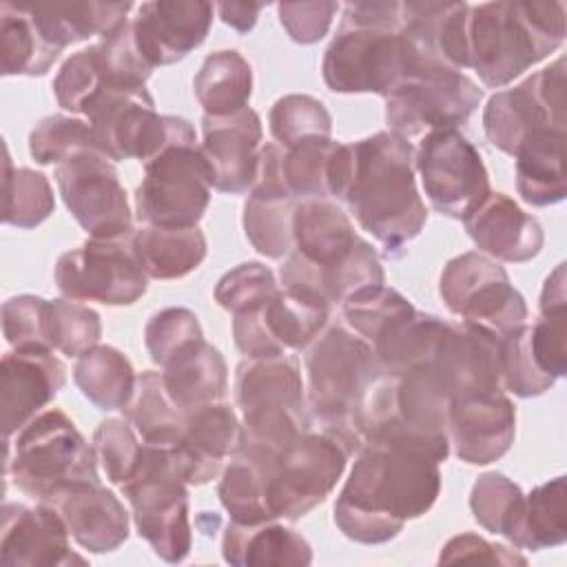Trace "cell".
Listing matches in <instances>:
<instances>
[{
    "label": "cell",
    "mask_w": 567,
    "mask_h": 567,
    "mask_svg": "<svg viewBox=\"0 0 567 567\" xmlns=\"http://www.w3.org/2000/svg\"><path fill=\"white\" fill-rule=\"evenodd\" d=\"M425 58L401 31V2H350L321 73L334 93L394 91Z\"/></svg>",
    "instance_id": "cell-3"
},
{
    "label": "cell",
    "mask_w": 567,
    "mask_h": 567,
    "mask_svg": "<svg viewBox=\"0 0 567 567\" xmlns=\"http://www.w3.org/2000/svg\"><path fill=\"white\" fill-rule=\"evenodd\" d=\"M60 51L42 40L20 2H0L2 75H44Z\"/></svg>",
    "instance_id": "cell-38"
},
{
    "label": "cell",
    "mask_w": 567,
    "mask_h": 567,
    "mask_svg": "<svg viewBox=\"0 0 567 567\" xmlns=\"http://www.w3.org/2000/svg\"><path fill=\"white\" fill-rule=\"evenodd\" d=\"M337 144L332 137H315L284 148L281 173L292 197H328V171Z\"/></svg>",
    "instance_id": "cell-41"
},
{
    "label": "cell",
    "mask_w": 567,
    "mask_h": 567,
    "mask_svg": "<svg viewBox=\"0 0 567 567\" xmlns=\"http://www.w3.org/2000/svg\"><path fill=\"white\" fill-rule=\"evenodd\" d=\"M357 452L354 467L334 503V523L354 543L381 545L436 503L439 461L410 447L374 441Z\"/></svg>",
    "instance_id": "cell-1"
},
{
    "label": "cell",
    "mask_w": 567,
    "mask_h": 567,
    "mask_svg": "<svg viewBox=\"0 0 567 567\" xmlns=\"http://www.w3.org/2000/svg\"><path fill=\"white\" fill-rule=\"evenodd\" d=\"M2 432H20L66 383V365L53 352L13 350L2 357Z\"/></svg>",
    "instance_id": "cell-25"
},
{
    "label": "cell",
    "mask_w": 567,
    "mask_h": 567,
    "mask_svg": "<svg viewBox=\"0 0 567 567\" xmlns=\"http://www.w3.org/2000/svg\"><path fill=\"white\" fill-rule=\"evenodd\" d=\"M516 188L532 206H551L567 195L565 126H540L516 148Z\"/></svg>",
    "instance_id": "cell-30"
},
{
    "label": "cell",
    "mask_w": 567,
    "mask_h": 567,
    "mask_svg": "<svg viewBox=\"0 0 567 567\" xmlns=\"http://www.w3.org/2000/svg\"><path fill=\"white\" fill-rule=\"evenodd\" d=\"M284 148L266 144L259 151L257 179L244 204V233L266 257L279 259L292 252V213L297 197L290 195L281 173Z\"/></svg>",
    "instance_id": "cell-24"
},
{
    "label": "cell",
    "mask_w": 567,
    "mask_h": 567,
    "mask_svg": "<svg viewBox=\"0 0 567 567\" xmlns=\"http://www.w3.org/2000/svg\"><path fill=\"white\" fill-rule=\"evenodd\" d=\"M565 42L563 2L470 4L467 55L485 86L501 89Z\"/></svg>",
    "instance_id": "cell-4"
},
{
    "label": "cell",
    "mask_w": 567,
    "mask_h": 567,
    "mask_svg": "<svg viewBox=\"0 0 567 567\" xmlns=\"http://www.w3.org/2000/svg\"><path fill=\"white\" fill-rule=\"evenodd\" d=\"M102 334L100 315L75 299L51 301V343L66 357H80L97 346Z\"/></svg>",
    "instance_id": "cell-51"
},
{
    "label": "cell",
    "mask_w": 567,
    "mask_h": 567,
    "mask_svg": "<svg viewBox=\"0 0 567 567\" xmlns=\"http://www.w3.org/2000/svg\"><path fill=\"white\" fill-rule=\"evenodd\" d=\"M100 86L102 75L95 44L66 58L53 80V93L58 104L71 113H82L84 104L100 91Z\"/></svg>",
    "instance_id": "cell-53"
},
{
    "label": "cell",
    "mask_w": 567,
    "mask_h": 567,
    "mask_svg": "<svg viewBox=\"0 0 567 567\" xmlns=\"http://www.w3.org/2000/svg\"><path fill=\"white\" fill-rule=\"evenodd\" d=\"M483 91L463 71L423 60L394 91L385 95V122L392 133L423 137L456 128L478 109Z\"/></svg>",
    "instance_id": "cell-10"
},
{
    "label": "cell",
    "mask_w": 567,
    "mask_h": 567,
    "mask_svg": "<svg viewBox=\"0 0 567 567\" xmlns=\"http://www.w3.org/2000/svg\"><path fill=\"white\" fill-rule=\"evenodd\" d=\"M520 501V487L501 472L481 474L470 492V507L476 523L494 534L507 532Z\"/></svg>",
    "instance_id": "cell-50"
},
{
    "label": "cell",
    "mask_w": 567,
    "mask_h": 567,
    "mask_svg": "<svg viewBox=\"0 0 567 567\" xmlns=\"http://www.w3.org/2000/svg\"><path fill=\"white\" fill-rule=\"evenodd\" d=\"M7 151L4 162V224L18 228L40 226L55 208L53 190L49 179L27 166H13Z\"/></svg>",
    "instance_id": "cell-40"
},
{
    "label": "cell",
    "mask_w": 567,
    "mask_h": 567,
    "mask_svg": "<svg viewBox=\"0 0 567 567\" xmlns=\"http://www.w3.org/2000/svg\"><path fill=\"white\" fill-rule=\"evenodd\" d=\"M162 381L173 405L179 412H188L224 399L228 370L221 352L206 339H199L162 368Z\"/></svg>",
    "instance_id": "cell-31"
},
{
    "label": "cell",
    "mask_w": 567,
    "mask_h": 567,
    "mask_svg": "<svg viewBox=\"0 0 567 567\" xmlns=\"http://www.w3.org/2000/svg\"><path fill=\"white\" fill-rule=\"evenodd\" d=\"M133 246L144 272L153 279H179L206 257V237L197 226H153L133 230Z\"/></svg>",
    "instance_id": "cell-34"
},
{
    "label": "cell",
    "mask_w": 567,
    "mask_h": 567,
    "mask_svg": "<svg viewBox=\"0 0 567 567\" xmlns=\"http://www.w3.org/2000/svg\"><path fill=\"white\" fill-rule=\"evenodd\" d=\"M235 396L244 419L241 445L279 454L306 432L303 381L295 357H246L237 365Z\"/></svg>",
    "instance_id": "cell-8"
},
{
    "label": "cell",
    "mask_w": 567,
    "mask_h": 567,
    "mask_svg": "<svg viewBox=\"0 0 567 567\" xmlns=\"http://www.w3.org/2000/svg\"><path fill=\"white\" fill-rule=\"evenodd\" d=\"M441 565L450 563H487V565H527V558L520 556L514 549H507L505 545H496L485 540L483 536L476 534H456L452 536L441 554H439Z\"/></svg>",
    "instance_id": "cell-56"
},
{
    "label": "cell",
    "mask_w": 567,
    "mask_h": 567,
    "mask_svg": "<svg viewBox=\"0 0 567 567\" xmlns=\"http://www.w3.org/2000/svg\"><path fill=\"white\" fill-rule=\"evenodd\" d=\"M330 303L303 288H284L264 306L233 315L235 346L246 357H268L301 350L321 332Z\"/></svg>",
    "instance_id": "cell-18"
},
{
    "label": "cell",
    "mask_w": 567,
    "mask_h": 567,
    "mask_svg": "<svg viewBox=\"0 0 567 567\" xmlns=\"http://www.w3.org/2000/svg\"><path fill=\"white\" fill-rule=\"evenodd\" d=\"M210 171L199 151L195 128L182 117L171 142L148 162L135 190L142 224L197 226L210 202Z\"/></svg>",
    "instance_id": "cell-9"
},
{
    "label": "cell",
    "mask_w": 567,
    "mask_h": 567,
    "mask_svg": "<svg viewBox=\"0 0 567 567\" xmlns=\"http://www.w3.org/2000/svg\"><path fill=\"white\" fill-rule=\"evenodd\" d=\"M275 456L277 454H268L250 445H241L239 452L230 456L217 487L219 501L230 514V520L244 525L277 520L268 503V478Z\"/></svg>",
    "instance_id": "cell-33"
},
{
    "label": "cell",
    "mask_w": 567,
    "mask_h": 567,
    "mask_svg": "<svg viewBox=\"0 0 567 567\" xmlns=\"http://www.w3.org/2000/svg\"><path fill=\"white\" fill-rule=\"evenodd\" d=\"M529 348L538 368L554 381L567 374V310L547 312L529 326Z\"/></svg>",
    "instance_id": "cell-54"
},
{
    "label": "cell",
    "mask_w": 567,
    "mask_h": 567,
    "mask_svg": "<svg viewBox=\"0 0 567 567\" xmlns=\"http://www.w3.org/2000/svg\"><path fill=\"white\" fill-rule=\"evenodd\" d=\"M556 381L547 377L529 348V323L501 337V385L516 396L529 399L547 392Z\"/></svg>",
    "instance_id": "cell-47"
},
{
    "label": "cell",
    "mask_w": 567,
    "mask_h": 567,
    "mask_svg": "<svg viewBox=\"0 0 567 567\" xmlns=\"http://www.w3.org/2000/svg\"><path fill=\"white\" fill-rule=\"evenodd\" d=\"M221 556L226 563L246 567V565H310L312 547L310 543L290 527L279 525L277 520L244 525L230 520L221 538Z\"/></svg>",
    "instance_id": "cell-32"
},
{
    "label": "cell",
    "mask_w": 567,
    "mask_h": 567,
    "mask_svg": "<svg viewBox=\"0 0 567 567\" xmlns=\"http://www.w3.org/2000/svg\"><path fill=\"white\" fill-rule=\"evenodd\" d=\"M540 126H565L563 55L514 89L494 93L483 111L487 140L507 155H514L518 144Z\"/></svg>",
    "instance_id": "cell-17"
},
{
    "label": "cell",
    "mask_w": 567,
    "mask_h": 567,
    "mask_svg": "<svg viewBox=\"0 0 567 567\" xmlns=\"http://www.w3.org/2000/svg\"><path fill=\"white\" fill-rule=\"evenodd\" d=\"M47 44L62 53L64 47L89 35H109L120 29L133 2H20Z\"/></svg>",
    "instance_id": "cell-29"
},
{
    "label": "cell",
    "mask_w": 567,
    "mask_h": 567,
    "mask_svg": "<svg viewBox=\"0 0 567 567\" xmlns=\"http://www.w3.org/2000/svg\"><path fill=\"white\" fill-rule=\"evenodd\" d=\"M567 310V292H565V264H558L549 277L545 279L540 292V315L563 312Z\"/></svg>",
    "instance_id": "cell-58"
},
{
    "label": "cell",
    "mask_w": 567,
    "mask_h": 567,
    "mask_svg": "<svg viewBox=\"0 0 567 567\" xmlns=\"http://www.w3.org/2000/svg\"><path fill=\"white\" fill-rule=\"evenodd\" d=\"M199 151L215 190L239 195L252 188L259 168L261 120L250 106L230 115H204Z\"/></svg>",
    "instance_id": "cell-21"
},
{
    "label": "cell",
    "mask_w": 567,
    "mask_h": 567,
    "mask_svg": "<svg viewBox=\"0 0 567 567\" xmlns=\"http://www.w3.org/2000/svg\"><path fill=\"white\" fill-rule=\"evenodd\" d=\"M73 379L80 392L100 410H122L135 390L131 361L113 346H93L78 357Z\"/></svg>",
    "instance_id": "cell-37"
},
{
    "label": "cell",
    "mask_w": 567,
    "mask_h": 567,
    "mask_svg": "<svg viewBox=\"0 0 567 567\" xmlns=\"http://www.w3.org/2000/svg\"><path fill=\"white\" fill-rule=\"evenodd\" d=\"M565 476H556L534 487L523 501L503 534L516 549L540 551L567 540L565 520Z\"/></svg>",
    "instance_id": "cell-35"
},
{
    "label": "cell",
    "mask_w": 567,
    "mask_h": 567,
    "mask_svg": "<svg viewBox=\"0 0 567 567\" xmlns=\"http://www.w3.org/2000/svg\"><path fill=\"white\" fill-rule=\"evenodd\" d=\"M385 284V275L374 248L359 237L354 248L332 268L321 272L312 286V292L328 303H343L350 295Z\"/></svg>",
    "instance_id": "cell-43"
},
{
    "label": "cell",
    "mask_w": 567,
    "mask_h": 567,
    "mask_svg": "<svg viewBox=\"0 0 567 567\" xmlns=\"http://www.w3.org/2000/svg\"><path fill=\"white\" fill-rule=\"evenodd\" d=\"M213 4L199 0H157L137 7L131 20L133 40L144 62L166 66L197 49L213 24Z\"/></svg>",
    "instance_id": "cell-20"
},
{
    "label": "cell",
    "mask_w": 567,
    "mask_h": 567,
    "mask_svg": "<svg viewBox=\"0 0 567 567\" xmlns=\"http://www.w3.org/2000/svg\"><path fill=\"white\" fill-rule=\"evenodd\" d=\"M514 434L516 410L503 390L465 394L452 401L447 439L461 461L487 465L512 447Z\"/></svg>",
    "instance_id": "cell-23"
},
{
    "label": "cell",
    "mask_w": 567,
    "mask_h": 567,
    "mask_svg": "<svg viewBox=\"0 0 567 567\" xmlns=\"http://www.w3.org/2000/svg\"><path fill=\"white\" fill-rule=\"evenodd\" d=\"M186 485H190V461L182 436L166 443L142 441L135 472L120 485L131 503L137 534L166 563H182L193 545Z\"/></svg>",
    "instance_id": "cell-5"
},
{
    "label": "cell",
    "mask_w": 567,
    "mask_h": 567,
    "mask_svg": "<svg viewBox=\"0 0 567 567\" xmlns=\"http://www.w3.org/2000/svg\"><path fill=\"white\" fill-rule=\"evenodd\" d=\"M2 332L16 350L53 352L51 301L35 295L7 299L2 303Z\"/></svg>",
    "instance_id": "cell-45"
},
{
    "label": "cell",
    "mask_w": 567,
    "mask_h": 567,
    "mask_svg": "<svg viewBox=\"0 0 567 567\" xmlns=\"http://www.w3.org/2000/svg\"><path fill=\"white\" fill-rule=\"evenodd\" d=\"M439 292L463 323L481 326L498 337L527 323L523 295L487 255L470 250L452 257L441 272Z\"/></svg>",
    "instance_id": "cell-14"
},
{
    "label": "cell",
    "mask_w": 567,
    "mask_h": 567,
    "mask_svg": "<svg viewBox=\"0 0 567 567\" xmlns=\"http://www.w3.org/2000/svg\"><path fill=\"white\" fill-rule=\"evenodd\" d=\"M97 151L91 126L84 120L69 115H49L40 120L29 133V153L38 164H60L66 157Z\"/></svg>",
    "instance_id": "cell-46"
},
{
    "label": "cell",
    "mask_w": 567,
    "mask_h": 567,
    "mask_svg": "<svg viewBox=\"0 0 567 567\" xmlns=\"http://www.w3.org/2000/svg\"><path fill=\"white\" fill-rule=\"evenodd\" d=\"M204 339L197 315L188 308H164L155 312L144 328V343L151 359L157 365H166L175 354H179L190 343Z\"/></svg>",
    "instance_id": "cell-52"
},
{
    "label": "cell",
    "mask_w": 567,
    "mask_h": 567,
    "mask_svg": "<svg viewBox=\"0 0 567 567\" xmlns=\"http://www.w3.org/2000/svg\"><path fill=\"white\" fill-rule=\"evenodd\" d=\"M279 22L299 44L319 42L339 11L337 2H281L277 7Z\"/></svg>",
    "instance_id": "cell-55"
},
{
    "label": "cell",
    "mask_w": 567,
    "mask_h": 567,
    "mask_svg": "<svg viewBox=\"0 0 567 567\" xmlns=\"http://www.w3.org/2000/svg\"><path fill=\"white\" fill-rule=\"evenodd\" d=\"M122 410L146 443H166L182 436L184 414L168 399L162 372L144 370L135 381L131 401Z\"/></svg>",
    "instance_id": "cell-39"
},
{
    "label": "cell",
    "mask_w": 567,
    "mask_h": 567,
    "mask_svg": "<svg viewBox=\"0 0 567 567\" xmlns=\"http://www.w3.org/2000/svg\"><path fill=\"white\" fill-rule=\"evenodd\" d=\"M341 306L348 326L368 343H374L396 319L414 310V306L399 290L383 284L350 295Z\"/></svg>",
    "instance_id": "cell-42"
},
{
    "label": "cell",
    "mask_w": 567,
    "mask_h": 567,
    "mask_svg": "<svg viewBox=\"0 0 567 567\" xmlns=\"http://www.w3.org/2000/svg\"><path fill=\"white\" fill-rule=\"evenodd\" d=\"M55 182L66 208L91 239L120 237L133 230L126 190L100 151H82L60 162Z\"/></svg>",
    "instance_id": "cell-16"
},
{
    "label": "cell",
    "mask_w": 567,
    "mask_h": 567,
    "mask_svg": "<svg viewBox=\"0 0 567 567\" xmlns=\"http://www.w3.org/2000/svg\"><path fill=\"white\" fill-rule=\"evenodd\" d=\"M93 450L106 478L120 487L135 472L142 452V436L128 419L111 416L97 425L93 434Z\"/></svg>",
    "instance_id": "cell-48"
},
{
    "label": "cell",
    "mask_w": 567,
    "mask_h": 567,
    "mask_svg": "<svg viewBox=\"0 0 567 567\" xmlns=\"http://www.w3.org/2000/svg\"><path fill=\"white\" fill-rule=\"evenodd\" d=\"M82 113L95 148L113 162H148L171 142L182 122L177 115H159L146 86H100Z\"/></svg>",
    "instance_id": "cell-11"
},
{
    "label": "cell",
    "mask_w": 567,
    "mask_h": 567,
    "mask_svg": "<svg viewBox=\"0 0 567 567\" xmlns=\"http://www.w3.org/2000/svg\"><path fill=\"white\" fill-rule=\"evenodd\" d=\"M270 133L284 146H295L315 137H330L332 117L321 100L290 93L279 97L270 109Z\"/></svg>",
    "instance_id": "cell-44"
},
{
    "label": "cell",
    "mask_w": 567,
    "mask_h": 567,
    "mask_svg": "<svg viewBox=\"0 0 567 567\" xmlns=\"http://www.w3.org/2000/svg\"><path fill=\"white\" fill-rule=\"evenodd\" d=\"M146 277L133 246V230L109 239L89 237L55 261V284L75 301L131 306L146 292Z\"/></svg>",
    "instance_id": "cell-13"
},
{
    "label": "cell",
    "mask_w": 567,
    "mask_h": 567,
    "mask_svg": "<svg viewBox=\"0 0 567 567\" xmlns=\"http://www.w3.org/2000/svg\"><path fill=\"white\" fill-rule=\"evenodd\" d=\"M264 7V2H219L215 9L224 24L233 27L239 33H248L257 24L259 11Z\"/></svg>",
    "instance_id": "cell-57"
},
{
    "label": "cell",
    "mask_w": 567,
    "mask_h": 567,
    "mask_svg": "<svg viewBox=\"0 0 567 567\" xmlns=\"http://www.w3.org/2000/svg\"><path fill=\"white\" fill-rule=\"evenodd\" d=\"M69 536L66 523L53 505L40 503L29 507L22 503H7L2 507L0 527V563L11 567L84 565L86 558L71 549Z\"/></svg>",
    "instance_id": "cell-22"
},
{
    "label": "cell",
    "mask_w": 567,
    "mask_h": 567,
    "mask_svg": "<svg viewBox=\"0 0 567 567\" xmlns=\"http://www.w3.org/2000/svg\"><path fill=\"white\" fill-rule=\"evenodd\" d=\"M279 292L272 270L259 261H246L228 270L215 286L217 303L233 312H250Z\"/></svg>",
    "instance_id": "cell-49"
},
{
    "label": "cell",
    "mask_w": 567,
    "mask_h": 567,
    "mask_svg": "<svg viewBox=\"0 0 567 567\" xmlns=\"http://www.w3.org/2000/svg\"><path fill=\"white\" fill-rule=\"evenodd\" d=\"M193 89L204 115H230L248 106L252 93V69L235 49L215 51L202 62L193 80Z\"/></svg>",
    "instance_id": "cell-36"
},
{
    "label": "cell",
    "mask_w": 567,
    "mask_h": 567,
    "mask_svg": "<svg viewBox=\"0 0 567 567\" xmlns=\"http://www.w3.org/2000/svg\"><path fill=\"white\" fill-rule=\"evenodd\" d=\"M306 370L312 414L323 423V430L339 434L352 452L359 450L354 414L381 372L372 346L343 326H332L308 343Z\"/></svg>",
    "instance_id": "cell-7"
},
{
    "label": "cell",
    "mask_w": 567,
    "mask_h": 567,
    "mask_svg": "<svg viewBox=\"0 0 567 567\" xmlns=\"http://www.w3.org/2000/svg\"><path fill=\"white\" fill-rule=\"evenodd\" d=\"M463 224L478 250L509 264L534 259L545 244L538 219L505 193H489Z\"/></svg>",
    "instance_id": "cell-26"
},
{
    "label": "cell",
    "mask_w": 567,
    "mask_h": 567,
    "mask_svg": "<svg viewBox=\"0 0 567 567\" xmlns=\"http://www.w3.org/2000/svg\"><path fill=\"white\" fill-rule=\"evenodd\" d=\"M352 450L330 432H303L270 465L268 503L275 518L297 520L334 489Z\"/></svg>",
    "instance_id": "cell-12"
},
{
    "label": "cell",
    "mask_w": 567,
    "mask_h": 567,
    "mask_svg": "<svg viewBox=\"0 0 567 567\" xmlns=\"http://www.w3.org/2000/svg\"><path fill=\"white\" fill-rule=\"evenodd\" d=\"M182 414V445L190 461V485H204L219 474L226 458L239 452L244 427L235 410L224 401Z\"/></svg>",
    "instance_id": "cell-28"
},
{
    "label": "cell",
    "mask_w": 567,
    "mask_h": 567,
    "mask_svg": "<svg viewBox=\"0 0 567 567\" xmlns=\"http://www.w3.org/2000/svg\"><path fill=\"white\" fill-rule=\"evenodd\" d=\"M414 171L434 210L452 219H465L492 193L481 153L458 128L423 135Z\"/></svg>",
    "instance_id": "cell-15"
},
{
    "label": "cell",
    "mask_w": 567,
    "mask_h": 567,
    "mask_svg": "<svg viewBox=\"0 0 567 567\" xmlns=\"http://www.w3.org/2000/svg\"><path fill=\"white\" fill-rule=\"evenodd\" d=\"M343 202L388 257H401L427 221L414 184L412 144L392 131L352 142Z\"/></svg>",
    "instance_id": "cell-2"
},
{
    "label": "cell",
    "mask_w": 567,
    "mask_h": 567,
    "mask_svg": "<svg viewBox=\"0 0 567 567\" xmlns=\"http://www.w3.org/2000/svg\"><path fill=\"white\" fill-rule=\"evenodd\" d=\"M73 540L93 554L117 549L128 538V514L120 498L100 483L75 485L53 498Z\"/></svg>",
    "instance_id": "cell-27"
},
{
    "label": "cell",
    "mask_w": 567,
    "mask_h": 567,
    "mask_svg": "<svg viewBox=\"0 0 567 567\" xmlns=\"http://www.w3.org/2000/svg\"><path fill=\"white\" fill-rule=\"evenodd\" d=\"M95 450L75 423L58 408L33 416L16 443L7 439L4 474L13 485L40 503H51L75 485L100 483Z\"/></svg>",
    "instance_id": "cell-6"
},
{
    "label": "cell",
    "mask_w": 567,
    "mask_h": 567,
    "mask_svg": "<svg viewBox=\"0 0 567 567\" xmlns=\"http://www.w3.org/2000/svg\"><path fill=\"white\" fill-rule=\"evenodd\" d=\"M359 241L350 217L328 197L297 199L292 213V252L281 266L284 288L312 286L321 272L337 266Z\"/></svg>",
    "instance_id": "cell-19"
}]
</instances>
